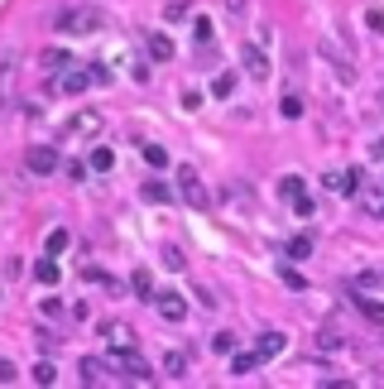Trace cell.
Returning a JSON list of instances; mask_svg holds the SVG:
<instances>
[{"label": "cell", "instance_id": "obj_1", "mask_svg": "<svg viewBox=\"0 0 384 389\" xmlns=\"http://www.w3.org/2000/svg\"><path fill=\"white\" fill-rule=\"evenodd\" d=\"M96 29H106V15L96 5H77L58 19V34H96Z\"/></svg>", "mask_w": 384, "mask_h": 389}, {"label": "cell", "instance_id": "obj_2", "mask_svg": "<svg viewBox=\"0 0 384 389\" xmlns=\"http://www.w3.org/2000/svg\"><path fill=\"white\" fill-rule=\"evenodd\" d=\"M106 366H111V370H120V375H135V380H149V361H144V356H140L135 346H111Z\"/></svg>", "mask_w": 384, "mask_h": 389}, {"label": "cell", "instance_id": "obj_3", "mask_svg": "<svg viewBox=\"0 0 384 389\" xmlns=\"http://www.w3.org/2000/svg\"><path fill=\"white\" fill-rule=\"evenodd\" d=\"M240 63H245V73L255 77V82H265L274 68H269V53H265V44L260 39H250V44H240Z\"/></svg>", "mask_w": 384, "mask_h": 389}, {"label": "cell", "instance_id": "obj_4", "mask_svg": "<svg viewBox=\"0 0 384 389\" xmlns=\"http://www.w3.org/2000/svg\"><path fill=\"white\" fill-rule=\"evenodd\" d=\"M178 197H183L188 207H197V211L207 207V188H202V178H197V169H192V164L178 169Z\"/></svg>", "mask_w": 384, "mask_h": 389}, {"label": "cell", "instance_id": "obj_5", "mask_svg": "<svg viewBox=\"0 0 384 389\" xmlns=\"http://www.w3.org/2000/svg\"><path fill=\"white\" fill-rule=\"evenodd\" d=\"M101 130H106V115H101V111H77V115L68 120V135H73V140H96Z\"/></svg>", "mask_w": 384, "mask_h": 389}, {"label": "cell", "instance_id": "obj_6", "mask_svg": "<svg viewBox=\"0 0 384 389\" xmlns=\"http://www.w3.org/2000/svg\"><path fill=\"white\" fill-rule=\"evenodd\" d=\"M24 164H29V173L48 178V173H53V169H58L63 159H58V149H44V144H39V149H29V154H24Z\"/></svg>", "mask_w": 384, "mask_h": 389}, {"label": "cell", "instance_id": "obj_7", "mask_svg": "<svg viewBox=\"0 0 384 389\" xmlns=\"http://www.w3.org/2000/svg\"><path fill=\"white\" fill-rule=\"evenodd\" d=\"M154 307H159V317H169V322H183V317H188V298H183V293H154Z\"/></svg>", "mask_w": 384, "mask_h": 389}, {"label": "cell", "instance_id": "obj_8", "mask_svg": "<svg viewBox=\"0 0 384 389\" xmlns=\"http://www.w3.org/2000/svg\"><path fill=\"white\" fill-rule=\"evenodd\" d=\"M87 87H92V68H68V77L58 82V92H68V97H77Z\"/></svg>", "mask_w": 384, "mask_h": 389}, {"label": "cell", "instance_id": "obj_9", "mask_svg": "<svg viewBox=\"0 0 384 389\" xmlns=\"http://www.w3.org/2000/svg\"><path fill=\"white\" fill-rule=\"evenodd\" d=\"M101 336L111 346H135V327L130 322H101Z\"/></svg>", "mask_w": 384, "mask_h": 389}, {"label": "cell", "instance_id": "obj_10", "mask_svg": "<svg viewBox=\"0 0 384 389\" xmlns=\"http://www.w3.org/2000/svg\"><path fill=\"white\" fill-rule=\"evenodd\" d=\"M284 346H288V336H284V332H265V336L255 341L260 361H274V356H284Z\"/></svg>", "mask_w": 384, "mask_h": 389}, {"label": "cell", "instance_id": "obj_11", "mask_svg": "<svg viewBox=\"0 0 384 389\" xmlns=\"http://www.w3.org/2000/svg\"><path fill=\"white\" fill-rule=\"evenodd\" d=\"M361 211H365V216H380V221H384V188L361 183Z\"/></svg>", "mask_w": 384, "mask_h": 389}, {"label": "cell", "instance_id": "obj_12", "mask_svg": "<svg viewBox=\"0 0 384 389\" xmlns=\"http://www.w3.org/2000/svg\"><path fill=\"white\" fill-rule=\"evenodd\" d=\"M144 48H149L154 63H169V58H173V39H169V34H144Z\"/></svg>", "mask_w": 384, "mask_h": 389}, {"label": "cell", "instance_id": "obj_13", "mask_svg": "<svg viewBox=\"0 0 384 389\" xmlns=\"http://www.w3.org/2000/svg\"><path fill=\"white\" fill-rule=\"evenodd\" d=\"M356 312H361L365 322H375V327H384V303H375V298H365V293H356Z\"/></svg>", "mask_w": 384, "mask_h": 389}, {"label": "cell", "instance_id": "obj_14", "mask_svg": "<svg viewBox=\"0 0 384 389\" xmlns=\"http://www.w3.org/2000/svg\"><path fill=\"white\" fill-rule=\"evenodd\" d=\"M34 279H39V284H44V289H53V284H58V279H63V269H58V265H53V255H48V260H39V265H34Z\"/></svg>", "mask_w": 384, "mask_h": 389}, {"label": "cell", "instance_id": "obj_15", "mask_svg": "<svg viewBox=\"0 0 384 389\" xmlns=\"http://www.w3.org/2000/svg\"><path fill=\"white\" fill-rule=\"evenodd\" d=\"M130 289L140 293L144 303H154V274H149V269H135V274H130Z\"/></svg>", "mask_w": 384, "mask_h": 389}, {"label": "cell", "instance_id": "obj_16", "mask_svg": "<svg viewBox=\"0 0 384 389\" xmlns=\"http://www.w3.org/2000/svg\"><path fill=\"white\" fill-rule=\"evenodd\" d=\"M77 370H82V385H106V366L92 361V356H82V366H77Z\"/></svg>", "mask_w": 384, "mask_h": 389}, {"label": "cell", "instance_id": "obj_17", "mask_svg": "<svg viewBox=\"0 0 384 389\" xmlns=\"http://www.w3.org/2000/svg\"><path fill=\"white\" fill-rule=\"evenodd\" d=\"M255 366H260V351H231V370L236 375H250Z\"/></svg>", "mask_w": 384, "mask_h": 389}, {"label": "cell", "instance_id": "obj_18", "mask_svg": "<svg viewBox=\"0 0 384 389\" xmlns=\"http://www.w3.org/2000/svg\"><path fill=\"white\" fill-rule=\"evenodd\" d=\"M87 169H92V173H111V169H115V149H92Z\"/></svg>", "mask_w": 384, "mask_h": 389}, {"label": "cell", "instance_id": "obj_19", "mask_svg": "<svg viewBox=\"0 0 384 389\" xmlns=\"http://www.w3.org/2000/svg\"><path fill=\"white\" fill-rule=\"evenodd\" d=\"M164 375H169V380L188 375V356H183V351H169V356H164Z\"/></svg>", "mask_w": 384, "mask_h": 389}, {"label": "cell", "instance_id": "obj_20", "mask_svg": "<svg viewBox=\"0 0 384 389\" xmlns=\"http://www.w3.org/2000/svg\"><path fill=\"white\" fill-rule=\"evenodd\" d=\"M39 63H44L48 73H58V68H73V58H68L63 48H44V58H39Z\"/></svg>", "mask_w": 384, "mask_h": 389}, {"label": "cell", "instance_id": "obj_21", "mask_svg": "<svg viewBox=\"0 0 384 389\" xmlns=\"http://www.w3.org/2000/svg\"><path fill=\"white\" fill-rule=\"evenodd\" d=\"M159 255H164V269H173V274H183V269H188V260H183V250H178V245H164Z\"/></svg>", "mask_w": 384, "mask_h": 389}, {"label": "cell", "instance_id": "obj_22", "mask_svg": "<svg viewBox=\"0 0 384 389\" xmlns=\"http://www.w3.org/2000/svg\"><path fill=\"white\" fill-rule=\"evenodd\" d=\"M279 193H284L288 202H293V197H303V193H307V183H303L298 173H284V178H279Z\"/></svg>", "mask_w": 384, "mask_h": 389}, {"label": "cell", "instance_id": "obj_23", "mask_svg": "<svg viewBox=\"0 0 384 389\" xmlns=\"http://www.w3.org/2000/svg\"><path fill=\"white\" fill-rule=\"evenodd\" d=\"M169 197H173L169 183H159V178H149V183H144V202H169Z\"/></svg>", "mask_w": 384, "mask_h": 389}, {"label": "cell", "instance_id": "obj_24", "mask_svg": "<svg viewBox=\"0 0 384 389\" xmlns=\"http://www.w3.org/2000/svg\"><path fill=\"white\" fill-rule=\"evenodd\" d=\"M140 149H144V164H149V169H164V164H169V149H164V144H140Z\"/></svg>", "mask_w": 384, "mask_h": 389}, {"label": "cell", "instance_id": "obj_25", "mask_svg": "<svg viewBox=\"0 0 384 389\" xmlns=\"http://www.w3.org/2000/svg\"><path fill=\"white\" fill-rule=\"evenodd\" d=\"M288 255H293V260H307V255H312V236H293V240H288Z\"/></svg>", "mask_w": 384, "mask_h": 389}, {"label": "cell", "instance_id": "obj_26", "mask_svg": "<svg viewBox=\"0 0 384 389\" xmlns=\"http://www.w3.org/2000/svg\"><path fill=\"white\" fill-rule=\"evenodd\" d=\"M53 380H58V370H53V361H39V366H34V385H53Z\"/></svg>", "mask_w": 384, "mask_h": 389}, {"label": "cell", "instance_id": "obj_27", "mask_svg": "<svg viewBox=\"0 0 384 389\" xmlns=\"http://www.w3.org/2000/svg\"><path fill=\"white\" fill-rule=\"evenodd\" d=\"M192 39H197V44H211V19H207V15L192 19Z\"/></svg>", "mask_w": 384, "mask_h": 389}, {"label": "cell", "instance_id": "obj_28", "mask_svg": "<svg viewBox=\"0 0 384 389\" xmlns=\"http://www.w3.org/2000/svg\"><path fill=\"white\" fill-rule=\"evenodd\" d=\"M236 92V73H221L216 82H211V97H231Z\"/></svg>", "mask_w": 384, "mask_h": 389}, {"label": "cell", "instance_id": "obj_29", "mask_svg": "<svg viewBox=\"0 0 384 389\" xmlns=\"http://www.w3.org/2000/svg\"><path fill=\"white\" fill-rule=\"evenodd\" d=\"M211 351H216V356H231V351H236V336H231V332H216V336H211Z\"/></svg>", "mask_w": 384, "mask_h": 389}, {"label": "cell", "instance_id": "obj_30", "mask_svg": "<svg viewBox=\"0 0 384 389\" xmlns=\"http://www.w3.org/2000/svg\"><path fill=\"white\" fill-rule=\"evenodd\" d=\"M68 250V231L58 226V231H48V255H63Z\"/></svg>", "mask_w": 384, "mask_h": 389}, {"label": "cell", "instance_id": "obj_31", "mask_svg": "<svg viewBox=\"0 0 384 389\" xmlns=\"http://www.w3.org/2000/svg\"><path fill=\"white\" fill-rule=\"evenodd\" d=\"M279 115H284V120H298V115H303V101H298V97H284V101H279Z\"/></svg>", "mask_w": 384, "mask_h": 389}, {"label": "cell", "instance_id": "obj_32", "mask_svg": "<svg viewBox=\"0 0 384 389\" xmlns=\"http://www.w3.org/2000/svg\"><path fill=\"white\" fill-rule=\"evenodd\" d=\"M279 279H284L288 289H307V279H303V274H298V269H279Z\"/></svg>", "mask_w": 384, "mask_h": 389}, {"label": "cell", "instance_id": "obj_33", "mask_svg": "<svg viewBox=\"0 0 384 389\" xmlns=\"http://www.w3.org/2000/svg\"><path fill=\"white\" fill-rule=\"evenodd\" d=\"M312 207H317V202H312L307 193H303V197H293V211H298V216H312Z\"/></svg>", "mask_w": 384, "mask_h": 389}, {"label": "cell", "instance_id": "obj_34", "mask_svg": "<svg viewBox=\"0 0 384 389\" xmlns=\"http://www.w3.org/2000/svg\"><path fill=\"white\" fill-rule=\"evenodd\" d=\"M365 24H370V29H380V34H384V15H380V10H365Z\"/></svg>", "mask_w": 384, "mask_h": 389}, {"label": "cell", "instance_id": "obj_35", "mask_svg": "<svg viewBox=\"0 0 384 389\" xmlns=\"http://www.w3.org/2000/svg\"><path fill=\"white\" fill-rule=\"evenodd\" d=\"M0 385H15V366L10 361H0Z\"/></svg>", "mask_w": 384, "mask_h": 389}, {"label": "cell", "instance_id": "obj_36", "mask_svg": "<svg viewBox=\"0 0 384 389\" xmlns=\"http://www.w3.org/2000/svg\"><path fill=\"white\" fill-rule=\"evenodd\" d=\"M221 5H226L231 15H245V5H250V0H221Z\"/></svg>", "mask_w": 384, "mask_h": 389}, {"label": "cell", "instance_id": "obj_37", "mask_svg": "<svg viewBox=\"0 0 384 389\" xmlns=\"http://www.w3.org/2000/svg\"><path fill=\"white\" fill-rule=\"evenodd\" d=\"M370 159H384V140H375V144H370Z\"/></svg>", "mask_w": 384, "mask_h": 389}]
</instances>
